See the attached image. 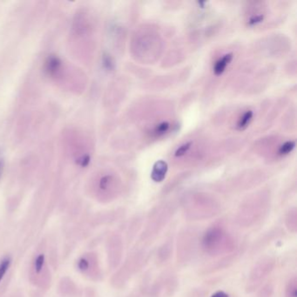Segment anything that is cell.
Returning a JSON list of instances; mask_svg holds the SVG:
<instances>
[{"label": "cell", "instance_id": "cell-8", "mask_svg": "<svg viewBox=\"0 0 297 297\" xmlns=\"http://www.w3.org/2000/svg\"><path fill=\"white\" fill-rule=\"evenodd\" d=\"M120 188V180L112 174H106L98 181V190L107 198H114L119 193Z\"/></svg>", "mask_w": 297, "mask_h": 297}, {"label": "cell", "instance_id": "cell-19", "mask_svg": "<svg viewBox=\"0 0 297 297\" xmlns=\"http://www.w3.org/2000/svg\"><path fill=\"white\" fill-rule=\"evenodd\" d=\"M193 146V142L192 141H187V142L184 143L182 145L178 147L177 150L174 153V156L177 158L183 157L187 155V153L189 152L191 148Z\"/></svg>", "mask_w": 297, "mask_h": 297}, {"label": "cell", "instance_id": "cell-21", "mask_svg": "<svg viewBox=\"0 0 297 297\" xmlns=\"http://www.w3.org/2000/svg\"><path fill=\"white\" fill-rule=\"evenodd\" d=\"M11 263H12V260L10 257H6L1 261V263H0V281H2L7 270L9 269Z\"/></svg>", "mask_w": 297, "mask_h": 297}, {"label": "cell", "instance_id": "cell-12", "mask_svg": "<svg viewBox=\"0 0 297 297\" xmlns=\"http://www.w3.org/2000/svg\"><path fill=\"white\" fill-rule=\"evenodd\" d=\"M168 173V164L164 161H159L155 163L151 173V178L155 182H162Z\"/></svg>", "mask_w": 297, "mask_h": 297}, {"label": "cell", "instance_id": "cell-4", "mask_svg": "<svg viewBox=\"0 0 297 297\" xmlns=\"http://www.w3.org/2000/svg\"><path fill=\"white\" fill-rule=\"evenodd\" d=\"M174 214V206L170 204L157 206L153 209L146 218L144 229L139 237L140 240L146 242L157 237L173 218Z\"/></svg>", "mask_w": 297, "mask_h": 297}, {"label": "cell", "instance_id": "cell-10", "mask_svg": "<svg viewBox=\"0 0 297 297\" xmlns=\"http://www.w3.org/2000/svg\"><path fill=\"white\" fill-rule=\"evenodd\" d=\"M240 254V251H235V252L229 254V255H228V256H225L222 259L220 260L217 263H215L214 265L210 266L209 269H207V270H205V273H207V272L208 273H213V272L219 271L221 269L229 267V266L232 265L238 259Z\"/></svg>", "mask_w": 297, "mask_h": 297}, {"label": "cell", "instance_id": "cell-20", "mask_svg": "<svg viewBox=\"0 0 297 297\" xmlns=\"http://www.w3.org/2000/svg\"><path fill=\"white\" fill-rule=\"evenodd\" d=\"M274 289H275V287H274L273 283L265 284L263 288L258 291L257 297H271L274 294Z\"/></svg>", "mask_w": 297, "mask_h": 297}, {"label": "cell", "instance_id": "cell-22", "mask_svg": "<svg viewBox=\"0 0 297 297\" xmlns=\"http://www.w3.org/2000/svg\"><path fill=\"white\" fill-rule=\"evenodd\" d=\"M44 263V255H39L37 257V259L35 260L34 268L35 270L37 273L40 272L43 269V266Z\"/></svg>", "mask_w": 297, "mask_h": 297}, {"label": "cell", "instance_id": "cell-9", "mask_svg": "<svg viewBox=\"0 0 297 297\" xmlns=\"http://www.w3.org/2000/svg\"><path fill=\"white\" fill-rule=\"evenodd\" d=\"M173 246L174 244L172 239H168L160 246L156 255V261L159 264H165L168 263V260L170 259L173 254Z\"/></svg>", "mask_w": 297, "mask_h": 297}, {"label": "cell", "instance_id": "cell-6", "mask_svg": "<svg viewBox=\"0 0 297 297\" xmlns=\"http://www.w3.org/2000/svg\"><path fill=\"white\" fill-rule=\"evenodd\" d=\"M275 268V259L272 256H264L254 264L246 281V290L252 293L263 284Z\"/></svg>", "mask_w": 297, "mask_h": 297}, {"label": "cell", "instance_id": "cell-11", "mask_svg": "<svg viewBox=\"0 0 297 297\" xmlns=\"http://www.w3.org/2000/svg\"><path fill=\"white\" fill-rule=\"evenodd\" d=\"M62 69V61L56 56H50L44 64V71L51 77L57 76Z\"/></svg>", "mask_w": 297, "mask_h": 297}, {"label": "cell", "instance_id": "cell-13", "mask_svg": "<svg viewBox=\"0 0 297 297\" xmlns=\"http://www.w3.org/2000/svg\"><path fill=\"white\" fill-rule=\"evenodd\" d=\"M233 54H227L220 58L218 60H216L214 66V73L215 75H221L224 73L226 68L233 60Z\"/></svg>", "mask_w": 297, "mask_h": 297}, {"label": "cell", "instance_id": "cell-23", "mask_svg": "<svg viewBox=\"0 0 297 297\" xmlns=\"http://www.w3.org/2000/svg\"><path fill=\"white\" fill-rule=\"evenodd\" d=\"M79 268L81 270H86L89 268V263L87 260L83 258L79 262Z\"/></svg>", "mask_w": 297, "mask_h": 297}, {"label": "cell", "instance_id": "cell-16", "mask_svg": "<svg viewBox=\"0 0 297 297\" xmlns=\"http://www.w3.org/2000/svg\"><path fill=\"white\" fill-rule=\"evenodd\" d=\"M171 124L168 121H161L155 125L152 133L155 137H162L170 131Z\"/></svg>", "mask_w": 297, "mask_h": 297}, {"label": "cell", "instance_id": "cell-14", "mask_svg": "<svg viewBox=\"0 0 297 297\" xmlns=\"http://www.w3.org/2000/svg\"><path fill=\"white\" fill-rule=\"evenodd\" d=\"M285 226L289 232L295 234L297 231V211L295 208L289 209L285 215Z\"/></svg>", "mask_w": 297, "mask_h": 297}, {"label": "cell", "instance_id": "cell-18", "mask_svg": "<svg viewBox=\"0 0 297 297\" xmlns=\"http://www.w3.org/2000/svg\"><path fill=\"white\" fill-rule=\"evenodd\" d=\"M294 146H295V142H294V141H291V140L286 141V142L283 143L281 146H279L278 152H277V154H278V155H280V156H286V155H289V154L293 151Z\"/></svg>", "mask_w": 297, "mask_h": 297}, {"label": "cell", "instance_id": "cell-5", "mask_svg": "<svg viewBox=\"0 0 297 297\" xmlns=\"http://www.w3.org/2000/svg\"><path fill=\"white\" fill-rule=\"evenodd\" d=\"M200 238L194 228H184L178 234L177 259L180 264H187L195 256Z\"/></svg>", "mask_w": 297, "mask_h": 297}, {"label": "cell", "instance_id": "cell-15", "mask_svg": "<svg viewBox=\"0 0 297 297\" xmlns=\"http://www.w3.org/2000/svg\"><path fill=\"white\" fill-rule=\"evenodd\" d=\"M253 118V111H245L243 114H241L237 120V122H236V125H235L236 129L239 130V131H243V130L247 128V127L250 126V123L252 122Z\"/></svg>", "mask_w": 297, "mask_h": 297}, {"label": "cell", "instance_id": "cell-25", "mask_svg": "<svg viewBox=\"0 0 297 297\" xmlns=\"http://www.w3.org/2000/svg\"><path fill=\"white\" fill-rule=\"evenodd\" d=\"M3 162L2 161H0V176H1V174H2V171H3Z\"/></svg>", "mask_w": 297, "mask_h": 297}, {"label": "cell", "instance_id": "cell-3", "mask_svg": "<svg viewBox=\"0 0 297 297\" xmlns=\"http://www.w3.org/2000/svg\"><path fill=\"white\" fill-rule=\"evenodd\" d=\"M185 218L189 221H204L215 217L221 212V204L212 196L198 193L185 198L183 203Z\"/></svg>", "mask_w": 297, "mask_h": 297}, {"label": "cell", "instance_id": "cell-7", "mask_svg": "<svg viewBox=\"0 0 297 297\" xmlns=\"http://www.w3.org/2000/svg\"><path fill=\"white\" fill-rule=\"evenodd\" d=\"M178 281L175 275L172 273H165L164 275L155 281L148 289L150 297H161L162 295H170L174 294L177 288Z\"/></svg>", "mask_w": 297, "mask_h": 297}, {"label": "cell", "instance_id": "cell-1", "mask_svg": "<svg viewBox=\"0 0 297 297\" xmlns=\"http://www.w3.org/2000/svg\"><path fill=\"white\" fill-rule=\"evenodd\" d=\"M238 240L235 234L223 222H215L200 237L199 246L206 256L211 257L229 255L236 251Z\"/></svg>", "mask_w": 297, "mask_h": 297}, {"label": "cell", "instance_id": "cell-17", "mask_svg": "<svg viewBox=\"0 0 297 297\" xmlns=\"http://www.w3.org/2000/svg\"><path fill=\"white\" fill-rule=\"evenodd\" d=\"M285 297H297V278L293 275L285 287Z\"/></svg>", "mask_w": 297, "mask_h": 297}, {"label": "cell", "instance_id": "cell-2", "mask_svg": "<svg viewBox=\"0 0 297 297\" xmlns=\"http://www.w3.org/2000/svg\"><path fill=\"white\" fill-rule=\"evenodd\" d=\"M269 198L264 194H256L245 200L238 209L234 217L240 228H251L265 218L269 212Z\"/></svg>", "mask_w": 297, "mask_h": 297}, {"label": "cell", "instance_id": "cell-24", "mask_svg": "<svg viewBox=\"0 0 297 297\" xmlns=\"http://www.w3.org/2000/svg\"><path fill=\"white\" fill-rule=\"evenodd\" d=\"M211 297H230V295L228 293H226L225 291L219 290L214 293Z\"/></svg>", "mask_w": 297, "mask_h": 297}]
</instances>
